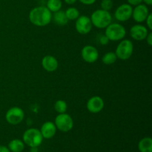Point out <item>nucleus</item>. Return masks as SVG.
Masks as SVG:
<instances>
[{
	"label": "nucleus",
	"mask_w": 152,
	"mask_h": 152,
	"mask_svg": "<svg viewBox=\"0 0 152 152\" xmlns=\"http://www.w3.org/2000/svg\"><path fill=\"white\" fill-rule=\"evenodd\" d=\"M51 19V12L45 6H38L34 7L29 13L30 22L36 26H46L50 24Z\"/></svg>",
	"instance_id": "f257e3e1"
},
{
	"label": "nucleus",
	"mask_w": 152,
	"mask_h": 152,
	"mask_svg": "<svg viewBox=\"0 0 152 152\" xmlns=\"http://www.w3.org/2000/svg\"><path fill=\"white\" fill-rule=\"evenodd\" d=\"M90 19L92 25L99 29L105 28L112 22V16L110 12L102 9H98L94 11Z\"/></svg>",
	"instance_id": "f03ea898"
},
{
	"label": "nucleus",
	"mask_w": 152,
	"mask_h": 152,
	"mask_svg": "<svg viewBox=\"0 0 152 152\" xmlns=\"http://www.w3.org/2000/svg\"><path fill=\"white\" fill-rule=\"evenodd\" d=\"M126 34V30L123 25L120 23H111L105 28V35L109 41H119L122 40Z\"/></svg>",
	"instance_id": "7ed1b4c3"
},
{
	"label": "nucleus",
	"mask_w": 152,
	"mask_h": 152,
	"mask_svg": "<svg viewBox=\"0 0 152 152\" xmlns=\"http://www.w3.org/2000/svg\"><path fill=\"white\" fill-rule=\"evenodd\" d=\"M43 137L39 129H31L25 131L23 134V141L29 147H38L42 144Z\"/></svg>",
	"instance_id": "20e7f679"
},
{
	"label": "nucleus",
	"mask_w": 152,
	"mask_h": 152,
	"mask_svg": "<svg viewBox=\"0 0 152 152\" xmlns=\"http://www.w3.org/2000/svg\"><path fill=\"white\" fill-rule=\"evenodd\" d=\"M133 51V42L131 40L123 39L117 45L115 53L117 56V59L121 60H127L132 56Z\"/></svg>",
	"instance_id": "39448f33"
},
{
	"label": "nucleus",
	"mask_w": 152,
	"mask_h": 152,
	"mask_svg": "<svg viewBox=\"0 0 152 152\" xmlns=\"http://www.w3.org/2000/svg\"><path fill=\"white\" fill-rule=\"evenodd\" d=\"M54 124L56 129L62 132H68L74 127V121L69 114L66 113L59 114L55 118Z\"/></svg>",
	"instance_id": "423d86ee"
},
{
	"label": "nucleus",
	"mask_w": 152,
	"mask_h": 152,
	"mask_svg": "<svg viewBox=\"0 0 152 152\" xmlns=\"http://www.w3.org/2000/svg\"><path fill=\"white\" fill-rule=\"evenodd\" d=\"M25 117L24 111L19 107H12L7 110L5 114V120L9 124L16 126L22 122Z\"/></svg>",
	"instance_id": "0eeeda50"
},
{
	"label": "nucleus",
	"mask_w": 152,
	"mask_h": 152,
	"mask_svg": "<svg viewBox=\"0 0 152 152\" xmlns=\"http://www.w3.org/2000/svg\"><path fill=\"white\" fill-rule=\"evenodd\" d=\"M75 22V28L77 32L82 35H86L91 32L92 29V23L91 19L87 16H80Z\"/></svg>",
	"instance_id": "6e6552de"
},
{
	"label": "nucleus",
	"mask_w": 152,
	"mask_h": 152,
	"mask_svg": "<svg viewBox=\"0 0 152 152\" xmlns=\"http://www.w3.org/2000/svg\"><path fill=\"white\" fill-rule=\"evenodd\" d=\"M133 7L129 4H123L119 6L114 12V17L119 22H126L132 18Z\"/></svg>",
	"instance_id": "1a4fd4ad"
},
{
	"label": "nucleus",
	"mask_w": 152,
	"mask_h": 152,
	"mask_svg": "<svg viewBox=\"0 0 152 152\" xmlns=\"http://www.w3.org/2000/svg\"><path fill=\"white\" fill-rule=\"evenodd\" d=\"M82 58L88 63H94L99 58V52L95 47L92 45H86L81 50Z\"/></svg>",
	"instance_id": "9d476101"
},
{
	"label": "nucleus",
	"mask_w": 152,
	"mask_h": 152,
	"mask_svg": "<svg viewBox=\"0 0 152 152\" xmlns=\"http://www.w3.org/2000/svg\"><path fill=\"white\" fill-rule=\"evenodd\" d=\"M149 14V10L145 4H142V3L138 5L135 6L132 11V16L134 20L137 23L145 22L146 18Z\"/></svg>",
	"instance_id": "9b49d317"
},
{
	"label": "nucleus",
	"mask_w": 152,
	"mask_h": 152,
	"mask_svg": "<svg viewBox=\"0 0 152 152\" xmlns=\"http://www.w3.org/2000/svg\"><path fill=\"white\" fill-rule=\"evenodd\" d=\"M105 106L104 100L102 97L99 96H94L91 97L88 100L86 107L88 110L89 112L93 113V114H97L99 113Z\"/></svg>",
	"instance_id": "f8f14e48"
},
{
	"label": "nucleus",
	"mask_w": 152,
	"mask_h": 152,
	"mask_svg": "<svg viewBox=\"0 0 152 152\" xmlns=\"http://www.w3.org/2000/svg\"><path fill=\"white\" fill-rule=\"evenodd\" d=\"M148 31L144 25L137 24L132 26L130 29V35L132 39L137 41H142L146 38Z\"/></svg>",
	"instance_id": "ddd939ff"
},
{
	"label": "nucleus",
	"mask_w": 152,
	"mask_h": 152,
	"mask_svg": "<svg viewBox=\"0 0 152 152\" xmlns=\"http://www.w3.org/2000/svg\"><path fill=\"white\" fill-rule=\"evenodd\" d=\"M42 68L48 72H54L59 66V62L56 57L51 55H47L44 56L42 60Z\"/></svg>",
	"instance_id": "4468645a"
},
{
	"label": "nucleus",
	"mask_w": 152,
	"mask_h": 152,
	"mask_svg": "<svg viewBox=\"0 0 152 152\" xmlns=\"http://www.w3.org/2000/svg\"><path fill=\"white\" fill-rule=\"evenodd\" d=\"M56 130H57V129H56L54 123L48 121L43 123L41 127V129L39 131L41 132L43 138L50 139V138H52L56 134Z\"/></svg>",
	"instance_id": "2eb2a0df"
},
{
	"label": "nucleus",
	"mask_w": 152,
	"mask_h": 152,
	"mask_svg": "<svg viewBox=\"0 0 152 152\" xmlns=\"http://www.w3.org/2000/svg\"><path fill=\"white\" fill-rule=\"evenodd\" d=\"M52 17H53L55 24H56V25L63 26V25H65L68 24V19L66 17L65 11H62L61 10H58V11L55 12L53 16H52Z\"/></svg>",
	"instance_id": "dca6fc26"
},
{
	"label": "nucleus",
	"mask_w": 152,
	"mask_h": 152,
	"mask_svg": "<svg viewBox=\"0 0 152 152\" xmlns=\"http://www.w3.org/2000/svg\"><path fill=\"white\" fill-rule=\"evenodd\" d=\"M138 148L140 152H152V140L151 137H145L138 143Z\"/></svg>",
	"instance_id": "f3484780"
},
{
	"label": "nucleus",
	"mask_w": 152,
	"mask_h": 152,
	"mask_svg": "<svg viewBox=\"0 0 152 152\" xmlns=\"http://www.w3.org/2000/svg\"><path fill=\"white\" fill-rule=\"evenodd\" d=\"M8 148L12 152H22L25 148V145L22 140L15 139L9 142Z\"/></svg>",
	"instance_id": "a211bd4d"
},
{
	"label": "nucleus",
	"mask_w": 152,
	"mask_h": 152,
	"mask_svg": "<svg viewBox=\"0 0 152 152\" xmlns=\"http://www.w3.org/2000/svg\"><path fill=\"white\" fill-rule=\"evenodd\" d=\"M46 7L51 13H55L61 10L62 7V0H48Z\"/></svg>",
	"instance_id": "6ab92c4d"
},
{
	"label": "nucleus",
	"mask_w": 152,
	"mask_h": 152,
	"mask_svg": "<svg viewBox=\"0 0 152 152\" xmlns=\"http://www.w3.org/2000/svg\"><path fill=\"white\" fill-rule=\"evenodd\" d=\"M117 59V56L116 55L115 52H108L105 53L102 58V63L106 65H113L115 63Z\"/></svg>",
	"instance_id": "aec40b11"
},
{
	"label": "nucleus",
	"mask_w": 152,
	"mask_h": 152,
	"mask_svg": "<svg viewBox=\"0 0 152 152\" xmlns=\"http://www.w3.org/2000/svg\"><path fill=\"white\" fill-rule=\"evenodd\" d=\"M65 13L68 20H75V19H77L80 16V11H79L78 9L74 7H68L65 10Z\"/></svg>",
	"instance_id": "412c9836"
},
{
	"label": "nucleus",
	"mask_w": 152,
	"mask_h": 152,
	"mask_svg": "<svg viewBox=\"0 0 152 152\" xmlns=\"http://www.w3.org/2000/svg\"><path fill=\"white\" fill-rule=\"evenodd\" d=\"M54 109L59 114H63V113L66 112L67 109H68V105L65 101L62 99H59L55 102Z\"/></svg>",
	"instance_id": "4be33fe9"
},
{
	"label": "nucleus",
	"mask_w": 152,
	"mask_h": 152,
	"mask_svg": "<svg viewBox=\"0 0 152 152\" xmlns=\"http://www.w3.org/2000/svg\"><path fill=\"white\" fill-rule=\"evenodd\" d=\"M100 5L101 9L109 11L113 7V1L112 0H102Z\"/></svg>",
	"instance_id": "5701e85b"
},
{
	"label": "nucleus",
	"mask_w": 152,
	"mask_h": 152,
	"mask_svg": "<svg viewBox=\"0 0 152 152\" xmlns=\"http://www.w3.org/2000/svg\"><path fill=\"white\" fill-rule=\"evenodd\" d=\"M99 42L101 45H108V42H109V39H108V38L105 35H102L99 37Z\"/></svg>",
	"instance_id": "b1692460"
},
{
	"label": "nucleus",
	"mask_w": 152,
	"mask_h": 152,
	"mask_svg": "<svg viewBox=\"0 0 152 152\" xmlns=\"http://www.w3.org/2000/svg\"><path fill=\"white\" fill-rule=\"evenodd\" d=\"M145 22H146V25L148 27V28L149 30H152V14L149 13L148 16V17L145 19Z\"/></svg>",
	"instance_id": "393cba45"
},
{
	"label": "nucleus",
	"mask_w": 152,
	"mask_h": 152,
	"mask_svg": "<svg viewBox=\"0 0 152 152\" xmlns=\"http://www.w3.org/2000/svg\"><path fill=\"white\" fill-rule=\"evenodd\" d=\"M128 4L131 6H137L142 2V0H127Z\"/></svg>",
	"instance_id": "a878e982"
},
{
	"label": "nucleus",
	"mask_w": 152,
	"mask_h": 152,
	"mask_svg": "<svg viewBox=\"0 0 152 152\" xmlns=\"http://www.w3.org/2000/svg\"><path fill=\"white\" fill-rule=\"evenodd\" d=\"M78 1H80L82 4H86V5H91V4H93L94 3H95L96 0H78Z\"/></svg>",
	"instance_id": "bb28decb"
},
{
	"label": "nucleus",
	"mask_w": 152,
	"mask_h": 152,
	"mask_svg": "<svg viewBox=\"0 0 152 152\" xmlns=\"http://www.w3.org/2000/svg\"><path fill=\"white\" fill-rule=\"evenodd\" d=\"M145 39H146V42L147 44L148 45V46H151L152 45V33H148L146 38H145Z\"/></svg>",
	"instance_id": "cd10ccee"
},
{
	"label": "nucleus",
	"mask_w": 152,
	"mask_h": 152,
	"mask_svg": "<svg viewBox=\"0 0 152 152\" xmlns=\"http://www.w3.org/2000/svg\"><path fill=\"white\" fill-rule=\"evenodd\" d=\"M0 152H10L9 148L6 146H3V145H1L0 146Z\"/></svg>",
	"instance_id": "c85d7f7f"
},
{
	"label": "nucleus",
	"mask_w": 152,
	"mask_h": 152,
	"mask_svg": "<svg viewBox=\"0 0 152 152\" xmlns=\"http://www.w3.org/2000/svg\"><path fill=\"white\" fill-rule=\"evenodd\" d=\"M77 1V0H64V1L68 4H74Z\"/></svg>",
	"instance_id": "c756f323"
},
{
	"label": "nucleus",
	"mask_w": 152,
	"mask_h": 152,
	"mask_svg": "<svg viewBox=\"0 0 152 152\" xmlns=\"http://www.w3.org/2000/svg\"><path fill=\"white\" fill-rule=\"evenodd\" d=\"M142 1H144L147 5H151L152 4V0H142Z\"/></svg>",
	"instance_id": "7c9ffc66"
},
{
	"label": "nucleus",
	"mask_w": 152,
	"mask_h": 152,
	"mask_svg": "<svg viewBox=\"0 0 152 152\" xmlns=\"http://www.w3.org/2000/svg\"><path fill=\"white\" fill-rule=\"evenodd\" d=\"M31 152H38V148H37V147H31Z\"/></svg>",
	"instance_id": "2f4dec72"
}]
</instances>
